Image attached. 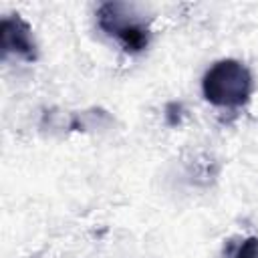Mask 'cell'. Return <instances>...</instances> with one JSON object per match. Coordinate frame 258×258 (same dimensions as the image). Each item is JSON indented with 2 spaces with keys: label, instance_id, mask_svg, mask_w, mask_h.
Returning a JSON list of instances; mask_svg holds the SVG:
<instances>
[{
  "label": "cell",
  "instance_id": "cell-1",
  "mask_svg": "<svg viewBox=\"0 0 258 258\" xmlns=\"http://www.w3.org/2000/svg\"><path fill=\"white\" fill-rule=\"evenodd\" d=\"M252 91V73L236 58H222L214 62L202 79L204 99L216 107H242L250 101Z\"/></svg>",
  "mask_w": 258,
  "mask_h": 258
},
{
  "label": "cell",
  "instance_id": "cell-2",
  "mask_svg": "<svg viewBox=\"0 0 258 258\" xmlns=\"http://www.w3.org/2000/svg\"><path fill=\"white\" fill-rule=\"evenodd\" d=\"M99 28L117 38L125 52H143L149 44V24L143 14L137 12L133 4L125 2H105L97 10Z\"/></svg>",
  "mask_w": 258,
  "mask_h": 258
},
{
  "label": "cell",
  "instance_id": "cell-3",
  "mask_svg": "<svg viewBox=\"0 0 258 258\" xmlns=\"http://www.w3.org/2000/svg\"><path fill=\"white\" fill-rule=\"evenodd\" d=\"M0 52L2 58L18 54L26 62H34L38 58L32 28L20 14H10L0 20Z\"/></svg>",
  "mask_w": 258,
  "mask_h": 258
},
{
  "label": "cell",
  "instance_id": "cell-4",
  "mask_svg": "<svg viewBox=\"0 0 258 258\" xmlns=\"http://www.w3.org/2000/svg\"><path fill=\"white\" fill-rule=\"evenodd\" d=\"M232 258H258V238L256 236L246 238L238 246V250H236V254Z\"/></svg>",
  "mask_w": 258,
  "mask_h": 258
},
{
  "label": "cell",
  "instance_id": "cell-5",
  "mask_svg": "<svg viewBox=\"0 0 258 258\" xmlns=\"http://www.w3.org/2000/svg\"><path fill=\"white\" fill-rule=\"evenodd\" d=\"M183 117V105L179 101H169L165 105V121L169 127H177Z\"/></svg>",
  "mask_w": 258,
  "mask_h": 258
}]
</instances>
